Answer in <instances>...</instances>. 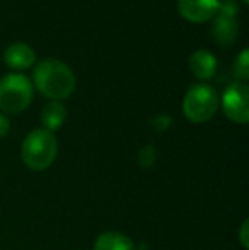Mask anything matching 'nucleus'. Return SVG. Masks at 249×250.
Instances as JSON below:
<instances>
[{
  "label": "nucleus",
  "mask_w": 249,
  "mask_h": 250,
  "mask_svg": "<svg viewBox=\"0 0 249 250\" xmlns=\"http://www.w3.org/2000/svg\"><path fill=\"white\" fill-rule=\"evenodd\" d=\"M243 2H244V3H248V2H249V0H243Z\"/></svg>",
  "instance_id": "15"
},
{
  "label": "nucleus",
  "mask_w": 249,
  "mask_h": 250,
  "mask_svg": "<svg viewBox=\"0 0 249 250\" xmlns=\"http://www.w3.org/2000/svg\"><path fill=\"white\" fill-rule=\"evenodd\" d=\"M220 0H178V12L189 22L202 24L213 19Z\"/></svg>",
  "instance_id": "6"
},
{
  "label": "nucleus",
  "mask_w": 249,
  "mask_h": 250,
  "mask_svg": "<svg viewBox=\"0 0 249 250\" xmlns=\"http://www.w3.org/2000/svg\"><path fill=\"white\" fill-rule=\"evenodd\" d=\"M234 75L241 80V82H246L249 77V58H248V50L244 48L243 51L239 53V56L236 58V63H234Z\"/></svg>",
  "instance_id": "12"
},
{
  "label": "nucleus",
  "mask_w": 249,
  "mask_h": 250,
  "mask_svg": "<svg viewBox=\"0 0 249 250\" xmlns=\"http://www.w3.org/2000/svg\"><path fill=\"white\" fill-rule=\"evenodd\" d=\"M33 101V85L21 73H9L0 80V109L7 114L26 111Z\"/></svg>",
  "instance_id": "4"
},
{
  "label": "nucleus",
  "mask_w": 249,
  "mask_h": 250,
  "mask_svg": "<svg viewBox=\"0 0 249 250\" xmlns=\"http://www.w3.org/2000/svg\"><path fill=\"white\" fill-rule=\"evenodd\" d=\"M94 250H135V245L120 231H106L96 238Z\"/></svg>",
  "instance_id": "10"
},
{
  "label": "nucleus",
  "mask_w": 249,
  "mask_h": 250,
  "mask_svg": "<svg viewBox=\"0 0 249 250\" xmlns=\"http://www.w3.org/2000/svg\"><path fill=\"white\" fill-rule=\"evenodd\" d=\"M58 142L51 131L45 128L34 129L24 138L21 157L31 170H46L57 158Z\"/></svg>",
  "instance_id": "2"
},
{
  "label": "nucleus",
  "mask_w": 249,
  "mask_h": 250,
  "mask_svg": "<svg viewBox=\"0 0 249 250\" xmlns=\"http://www.w3.org/2000/svg\"><path fill=\"white\" fill-rule=\"evenodd\" d=\"M239 238H241V244H243V247L244 249H248L249 247V242H248V220L243 223V227H241V235H239Z\"/></svg>",
  "instance_id": "14"
},
{
  "label": "nucleus",
  "mask_w": 249,
  "mask_h": 250,
  "mask_svg": "<svg viewBox=\"0 0 249 250\" xmlns=\"http://www.w3.org/2000/svg\"><path fill=\"white\" fill-rule=\"evenodd\" d=\"M249 89L244 82H234L226 89L222 96V109L226 116L234 123L246 125L249 121Z\"/></svg>",
  "instance_id": "5"
},
{
  "label": "nucleus",
  "mask_w": 249,
  "mask_h": 250,
  "mask_svg": "<svg viewBox=\"0 0 249 250\" xmlns=\"http://www.w3.org/2000/svg\"><path fill=\"white\" fill-rule=\"evenodd\" d=\"M212 33L220 46H230L239 36V24H237L236 16L217 10V19L213 22Z\"/></svg>",
  "instance_id": "7"
},
{
  "label": "nucleus",
  "mask_w": 249,
  "mask_h": 250,
  "mask_svg": "<svg viewBox=\"0 0 249 250\" xmlns=\"http://www.w3.org/2000/svg\"><path fill=\"white\" fill-rule=\"evenodd\" d=\"M34 85L51 101L67 99L75 90V75L60 60L46 58L34 66Z\"/></svg>",
  "instance_id": "1"
},
{
  "label": "nucleus",
  "mask_w": 249,
  "mask_h": 250,
  "mask_svg": "<svg viewBox=\"0 0 249 250\" xmlns=\"http://www.w3.org/2000/svg\"><path fill=\"white\" fill-rule=\"evenodd\" d=\"M3 62L12 70H26L34 65L36 55L26 43H14L3 53Z\"/></svg>",
  "instance_id": "8"
},
{
  "label": "nucleus",
  "mask_w": 249,
  "mask_h": 250,
  "mask_svg": "<svg viewBox=\"0 0 249 250\" xmlns=\"http://www.w3.org/2000/svg\"><path fill=\"white\" fill-rule=\"evenodd\" d=\"M67 119V109L62 102L51 101L50 104L45 105V109L41 111V123H43L45 129L53 133L55 129L62 128V125Z\"/></svg>",
  "instance_id": "11"
},
{
  "label": "nucleus",
  "mask_w": 249,
  "mask_h": 250,
  "mask_svg": "<svg viewBox=\"0 0 249 250\" xmlns=\"http://www.w3.org/2000/svg\"><path fill=\"white\" fill-rule=\"evenodd\" d=\"M189 70L198 80H210L217 72L215 56L206 50H196L189 56Z\"/></svg>",
  "instance_id": "9"
},
{
  "label": "nucleus",
  "mask_w": 249,
  "mask_h": 250,
  "mask_svg": "<svg viewBox=\"0 0 249 250\" xmlns=\"http://www.w3.org/2000/svg\"><path fill=\"white\" fill-rule=\"evenodd\" d=\"M9 129H10V123H9V119H7V116L0 114V138L7 136Z\"/></svg>",
  "instance_id": "13"
},
{
  "label": "nucleus",
  "mask_w": 249,
  "mask_h": 250,
  "mask_svg": "<svg viewBox=\"0 0 249 250\" xmlns=\"http://www.w3.org/2000/svg\"><path fill=\"white\" fill-rule=\"evenodd\" d=\"M219 109V94L213 87L206 83L191 85L184 96L183 112L188 121L191 123H206L215 116Z\"/></svg>",
  "instance_id": "3"
}]
</instances>
